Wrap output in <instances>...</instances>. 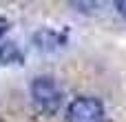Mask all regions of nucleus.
Returning a JSON list of instances; mask_svg holds the SVG:
<instances>
[{
    "instance_id": "nucleus-2",
    "label": "nucleus",
    "mask_w": 126,
    "mask_h": 122,
    "mask_svg": "<svg viewBox=\"0 0 126 122\" xmlns=\"http://www.w3.org/2000/svg\"><path fill=\"white\" fill-rule=\"evenodd\" d=\"M64 122H104V104L95 96H78L69 102Z\"/></svg>"
},
{
    "instance_id": "nucleus-1",
    "label": "nucleus",
    "mask_w": 126,
    "mask_h": 122,
    "mask_svg": "<svg viewBox=\"0 0 126 122\" xmlns=\"http://www.w3.org/2000/svg\"><path fill=\"white\" fill-rule=\"evenodd\" d=\"M31 102L42 116H55L62 107V93L60 87L51 76H35L29 87Z\"/></svg>"
},
{
    "instance_id": "nucleus-5",
    "label": "nucleus",
    "mask_w": 126,
    "mask_h": 122,
    "mask_svg": "<svg viewBox=\"0 0 126 122\" xmlns=\"http://www.w3.org/2000/svg\"><path fill=\"white\" fill-rule=\"evenodd\" d=\"M7 29H9V20H4V18H0V38L7 33Z\"/></svg>"
},
{
    "instance_id": "nucleus-4",
    "label": "nucleus",
    "mask_w": 126,
    "mask_h": 122,
    "mask_svg": "<svg viewBox=\"0 0 126 122\" xmlns=\"http://www.w3.org/2000/svg\"><path fill=\"white\" fill-rule=\"evenodd\" d=\"M115 9H117V13L126 20V0H117V2H115Z\"/></svg>"
},
{
    "instance_id": "nucleus-3",
    "label": "nucleus",
    "mask_w": 126,
    "mask_h": 122,
    "mask_svg": "<svg viewBox=\"0 0 126 122\" xmlns=\"http://www.w3.org/2000/svg\"><path fill=\"white\" fill-rule=\"evenodd\" d=\"M18 62H22L20 44L13 40H2L0 42V64L7 67V64H18Z\"/></svg>"
}]
</instances>
